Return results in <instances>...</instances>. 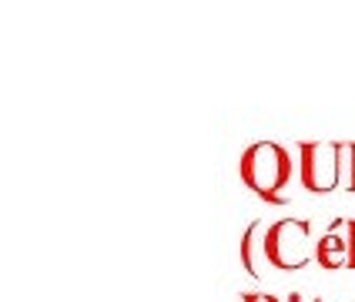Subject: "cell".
Wrapping results in <instances>:
<instances>
[{
    "instance_id": "obj_6",
    "label": "cell",
    "mask_w": 355,
    "mask_h": 302,
    "mask_svg": "<svg viewBox=\"0 0 355 302\" xmlns=\"http://www.w3.org/2000/svg\"><path fill=\"white\" fill-rule=\"evenodd\" d=\"M342 165H349V188H355V144H336Z\"/></svg>"
},
{
    "instance_id": "obj_5",
    "label": "cell",
    "mask_w": 355,
    "mask_h": 302,
    "mask_svg": "<svg viewBox=\"0 0 355 302\" xmlns=\"http://www.w3.org/2000/svg\"><path fill=\"white\" fill-rule=\"evenodd\" d=\"M255 228H258V225H252V228L245 232V239H241V262H245V269H248L252 276H258L255 262H252V239H255Z\"/></svg>"
},
{
    "instance_id": "obj_1",
    "label": "cell",
    "mask_w": 355,
    "mask_h": 302,
    "mask_svg": "<svg viewBox=\"0 0 355 302\" xmlns=\"http://www.w3.org/2000/svg\"><path fill=\"white\" fill-rule=\"evenodd\" d=\"M241 181L268 205H282V192L292 181V155L275 141H258L238 161Z\"/></svg>"
},
{
    "instance_id": "obj_3",
    "label": "cell",
    "mask_w": 355,
    "mask_h": 302,
    "mask_svg": "<svg viewBox=\"0 0 355 302\" xmlns=\"http://www.w3.org/2000/svg\"><path fill=\"white\" fill-rule=\"evenodd\" d=\"M315 255L325 269H338V265H345V242L338 239V235H325V239L318 242Z\"/></svg>"
},
{
    "instance_id": "obj_4",
    "label": "cell",
    "mask_w": 355,
    "mask_h": 302,
    "mask_svg": "<svg viewBox=\"0 0 355 302\" xmlns=\"http://www.w3.org/2000/svg\"><path fill=\"white\" fill-rule=\"evenodd\" d=\"M302 185L309 188V192H322V185H318V144H302Z\"/></svg>"
},
{
    "instance_id": "obj_7",
    "label": "cell",
    "mask_w": 355,
    "mask_h": 302,
    "mask_svg": "<svg viewBox=\"0 0 355 302\" xmlns=\"http://www.w3.org/2000/svg\"><path fill=\"white\" fill-rule=\"evenodd\" d=\"M345 265L355 269V221L345 225Z\"/></svg>"
},
{
    "instance_id": "obj_8",
    "label": "cell",
    "mask_w": 355,
    "mask_h": 302,
    "mask_svg": "<svg viewBox=\"0 0 355 302\" xmlns=\"http://www.w3.org/2000/svg\"><path fill=\"white\" fill-rule=\"evenodd\" d=\"M241 302H275V299H272V296H245Z\"/></svg>"
},
{
    "instance_id": "obj_2",
    "label": "cell",
    "mask_w": 355,
    "mask_h": 302,
    "mask_svg": "<svg viewBox=\"0 0 355 302\" xmlns=\"http://www.w3.org/2000/svg\"><path fill=\"white\" fill-rule=\"evenodd\" d=\"M305 239H309V225L305 221H275L265 232V255L278 269H302L305 265Z\"/></svg>"
}]
</instances>
